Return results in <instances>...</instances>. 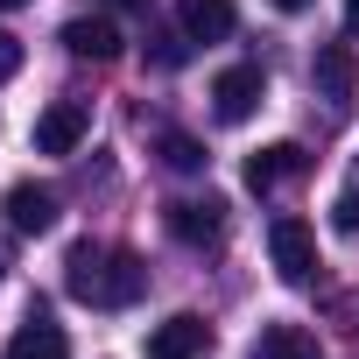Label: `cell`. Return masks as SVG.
Returning <instances> with one entry per match:
<instances>
[{
  "instance_id": "cell-1",
  "label": "cell",
  "mask_w": 359,
  "mask_h": 359,
  "mask_svg": "<svg viewBox=\"0 0 359 359\" xmlns=\"http://www.w3.org/2000/svg\"><path fill=\"white\" fill-rule=\"evenodd\" d=\"M64 289H71L78 303H92V310H127V303L148 289V268H141V254H127V247H92V240H78L71 261H64Z\"/></svg>"
},
{
  "instance_id": "cell-2",
  "label": "cell",
  "mask_w": 359,
  "mask_h": 359,
  "mask_svg": "<svg viewBox=\"0 0 359 359\" xmlns=\"http://www.w3.org/2000/svg\"><path fill=\"white\" fill-rule=\"evenodd\" d=\"M261 99H268V78H261V64H233V71H219V78H212V113H219L226 127L254 120V113H261Z\"/></svg>"
},
{
  "instance_id": "cell-3",
  "label": "cell",
  "mask_w": 359,
  "mask_h": 359,
  "mask_svg": "<svg viewBox=\"0 0 359 359\" xmlns=\"http://www.w3.org/2000/svg\"><path fill=\"white\" fill-rule=\"evenodd\" d=\"M268 254H275V275L282 282H310L317 275V233L303 219H275L268 226Z\"/></svg>"
},
{
  "instance_id": "cell-4",
  "label": "cell",
  "mask_w": 359,
  "mask_h": 359,
  "mask_svg": "<svg viewBox=\"0 0 359 359\" xmlns=\"http://www.w3.org/2000/svg\"><path fill=\"white\" fill-rule=\"evenodd\" d=\"M205 352H212V324L191 310H176L148 331V359H205Z\"/></svg>"
},
{
  "instance_id": "cell-5",
  "label": "cell",
  "mask_w": 359,
  "mask_h": 359,
  "mask_svg": "<svg viewBox=\"0 0 359 359\" xmlns=\"http://www.w3.org/2000/svg\"><path fill=\"white\" fill-rule=\"evenodd\" d=\"M85 134H92V113L78 99H57V106L36 113V155H71Z\"/></svg>"
},
{
  "instance_id": "cell-6",
  "label": "cell",
  "mask_w": 359,
  "mask_h": 359,
  "mask_svg": "<svg viewBox=\"0 0 359 359\" xmlns=\"http://www.w3.org/2000/svg\"><path fill=\"white\" fill-rule=\"evenodd\" d=\"M162 226L184 240V247H212V240L226 233V205H219V198H176V205L162 212Z\"/></svg>"
},
{
  "instance_id": "cell-7",
  "label": "cell",
  "mask_w": 359,
  "mask_h": 359,
  "mask_svg": "<svg viewBox=\"0 0 359 359\" xmlns=\"http://www.w3.org/2000/svg\"><path fill=\"white\" fill-rule=\"evenodd\" d=\"M303 169H310V155L296 141H275V148H254L240 176H247V191H275V184H289V176H303Z\"/></svg>"
},
{
  "instance_id": "cell-8",
  "label": "cell",
  "mask_w": 359,
  "mask_h": 359,
  "mask_svg": "<svg viewBox=\"0 0 359 359\" xmlns=\"http://www.w3.org/2000/svg\"><path fill=\"white\" fill-rule=\"evenodd\" d=\"M0 212H8V233H50V226H57V191L15 184L8 198H0Z\"/></svg>"
},
{
  "instance_id": "cell-9",
  "label": "cell",
  "mask_w": 359,
  "mask_h": 359,
  "mask_svg": "<svg viewBox=\"0 0 359 359\" xmlns=\"http://www.w3.org/2000/svg\"><path fill=\"white\" fill-rule=\"evenodd\" d=\"M64 50H71V57H92V64H113V57L127 50V36H120L106 15H78V22H64Z\"/></svg>"
},
{
  "instance_id": "cell-10",
  "label": "cell",
  "mask_w": 359,
  "mask_h": 359,
  "mask_svg": "<svg viewBox=\"0 0 359 359\" xmlns=\"http://www.w3.org/2000/svg\"><path fill=\"white\" fill-rule=\"evenodd\" d=\"M233 0H176V29H184L191 43H226L233 36Z\"/></svg>"
},
{
  "instance_id": "cell-11",
  "label": "cell",
  "mask_w": 359,
  "mask_h": 359,
  "mask_svg": "<svg viewBox=\"0 0 359 359\" xmlns=\"http://www.w3.org/2000/svg\"><path fill=\"white\" fill-rule=\"evenodd\" d=\"M310 78H317V99H324V106H352V78H359V71H352V50H345V43H324L317 64H310Z\"/></svg>"
},
{
  "instance_id": "cell-12",
  "label": "cell",
  "mask_w": 359,
  "mask_h": 359,
  "mask_svg": "<svg viewBox=\"0 0 359 359\" xmlns=\"http://www.w3.org/2000/svg\"><path fill=\"white\" fill-rule=\"evenodd\" d=\"M0 359H71V338H64V331H57L43 310H36V317H29V324L8 338V352H0Z\"/></svg>"
},
{
  "instance_id": "cell-13",
  "label": "cell",
  "mask_w": 359,
  "mask_h": 359,
  "mask_svg": "<svg viewBox=\"0 0 359 359\" xmlns=\"http://www.w3.org/2000/svg\"><path fill=\"white\" fill-rule=\"evenodd\" d=\"M247 359H317V338H310L303 324H268Z\"/></svg>"
},
{
  "instance_id": "cell-14",
  "label": "cell",
  "mask_w": 359,
  "mask_h": 359,
  "mask_svg": "<svg viewBox=\"0 0 359 359\" xmlns=\"http://www.w3.org/2000/svg\"><path fill=\"white\" fill-rule=\"evenodd\" d=\"M162 162H169V169H184V176H198V169H205V141H191V134H176V127H169V134H162Z\"/></svg>"
},
{
  "instance_id": "cell-15",
  "label": "cell",
  "mask_w": 359,
  "mask_h": 359,
  "mask_svg": "<svg viewBox=\"0 0 359 359\" xmlns=\"http://www.w3.org/2000/svg\"><path fill=\"white\" fill-rule=\"evenodd\" d=\"M148 57H155L162 71H176V64L191 57V36H184V29H155V36H148Z\"/></svg>"
},
{
  "instance_id": "cell-16",
  "label": "cell",
  "mask_w": 359,
  "mask_h": 359,
  "mask_svg": "<svg viewBox=\"0 0 359 359\" xmlns=\"http://www.w3.org/2000/svg\"><path fill=\"white\" fill-rule=\"evenodd\" d=\"M331 219H338V233H359V184H352V191L331 205Z\"/></svg>"
},
{
  "instance_id": "cell-17",
  "label": "cell",
  "mask_w": 359,
  "mask_h": 359,
  "mask_svg": "<svg viewBox=\"0 0 359 359\" xmlns=\"http://www.w3.org/2000/svg\"><path fill=\"white\" fill-rule=\"evenodd\" d=\"M15 71H22V43H15V36H8V29H0V85H8V78H15Z\"/></svg>"
},
{
  "instance_id": "cell-18",
  "label": "cell",
  "mask_w": 359,
  "mask_h": 359,
  "mask_svg": "<svg viewBox=\"0 0 359 359\" xmlns=\"http://www.w3.org/2000/svg\"><path fill=\"white\" fill-rule=\"evenodd\" d=\"M268 8H282V15H303V8H310V0H268Z\"/></svg>"
},
{
  "instance_id": "cell-19",
  "label": "cell",
  "mask_w": 359,
  "mask_h": 359,
  "mask_svg": "<svg viewBox=\"0 0 359 359\" xmlns=\"http://www.w3.org/2000/svg\"><path fill=\"white\" fill-rule=\"evenodd\" d=\"M345 29H352V36H359V0H345Z\"/></svg>"
},
{
  "instance_id": "cell-20",
  "label": "cell",
  "mask_w": 359,
  "mask_h": 359,
  "mask_svg": "<svg viewBox=\"0 0 359 359\" xmlns=\"http://www.w3.org/2000/svg\"><path fill=\"white\" fill-rule=\"evenodd\" d=\"M106 8H148V0H106Z\"/></svg>"
},
{
  "instance_id": "cell-21",
  "label": "cell",
  "mask_w": 359,
  "mask_h": 359,
  "mask_svg": "<svg viewBox=\"0 0 359 359\" xmlns=\"http://www.w3.org/2000/svg\"><path fill=\"white\" fill-rule=\"evenodd\" d=\"M0 8H29V0H0Z\"/></svg>"
},
{
  "instance_id": "cell-22",
  "label": "cell",
  "mask_w": 359,
  "mask_h": 359,
  "mask_svg": "<svg viewBox=\"0 0 359 359\" xmlns=\"http://www.w3.org/2000/svg\"><path fill=\"white\" fill-rule=\"evenodd\" d=\"M0 261H8V240H0Z\"/></svg>"
}]
</instances>
